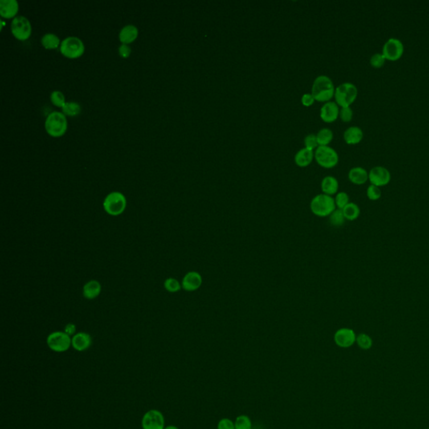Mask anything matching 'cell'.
I'll use <instances>...</instances> for the list:
<instances>
[{
  "label": "cell",
  "mask_w": 429,
  "mask_h": 429,
  "mask_svg": "<svg viewBox=\"0 0 429 429\" xmlns=\"http://www.w3.org/2000/svg\"><path fill=\"white\" fill-rule=\"evenodd\" d=\"M102 286L99 281L91 280L83 287V295L87 299H96L101 294Z\"/></svg>",
  "instance_id": "23"
},
{
  "label": "cell",
  "mask_w": 429,
  "mask_h": 429,
  "mask_svg": "<svg viewBox=\"0 0 429 429\" xmlns=\"http://www.w3.org/2000/svg\"><path fill=\"white\" fill-rule=\"evenodd\" d=\"M164 429H179L178 427H176V426H168V427H165Z\"/></svg>",
  "instance_id": "42"
},
{
  "label": "cell",
  "mask_w": 429,
  "mask_h": 429,
  "mask_svg": "<svg viewBox=\"0 0 429 429\" xmlns=\"http://www.w3.org/2000/svg\"><path fill=\"white\" fill-rule=\"evenodd\" d=\"M42 44L45 48L51 50V49L57 48L62 43H61L59 37L56 34H53V33H47V34H45L42 36Z\"/></svg>",
  "instance_id": "25"
},
{
  "label": "cell",
  "mask_w": 429,
  "mask_h": 429,
  "mask_svg": "<svg viewBox=\"0 0 429 429\" xmlns=\"http://www.w3.org/2000/svg\"><path fill=\"white\" fill-rule=\"evenodd\" d=\"M315 159L318 165L324 169H332L338 165L339 154L329 146H319L315 152Z\"/></svg>",
  "instance_id": "6"
},
{
  "label": "cell",
  "mask_w": 429,
  "mask_h": 429,
  "mask_svg": "<svg viewBox=\"0 0 429 429\" xmlns=\"http://www.w3.org/2000/svg\"><path fill=\"white\" fill-rule=\"evenodd\" d=\"M315 99L311 93H305L302 96L301 103L304 107H310L315 103Z\"/></svg>",
  "instance_id": "39"
},
{
  "label": "cell",
  "mask_w": 429,
  "mask_h": 429,
  "mask_svg": "<svg viewBox=\"0 0 429 429\" xmlns=\"http://www.w3.org/2000/svg\"><path fill=\"white\" fill-rule=\"evenodd\" d=\"M31 25L25 16H16L11 22V31L14 36L20 41L27 40L31 34Z\"/></svg>",
  "instance_id": "10"
},
{
  "label": "cell",
  "mask_w": 429,
  "mask_h": 429,
  "mask_svg": "<svg viewBox=\"0 0 429 429\" xmlns=\"http://www.w3.org/2000/svg\"><path fill=\"white\" fill-rule=\"evenodd\" d=\"M319 146H329L334 139V133L329 128H324L320 129L316 134Z\"/></svg>",
  "instance_id": "26"
},
{
  "label": "cell",
  "mask_w": 429,
  "mask_h": 429,
  "mask_svg": "<svg viewBox=\"0 0 429 429\" xmlns=\"http://www.w3.org/2000/svg\"><path fill=\"white\" fill-rule=\"evenodd\" d=\"M429 429V428H428Z\"/></svg>",
  "instance_id": "43"
},
{
  "label": "cell",
  "mask_w": 429,
  "mask_h": 429,
  "mask_svg": "<svg viewBox=\"0 0 429 429\" xmlns=\"http://www.w3.org/2000/svg\"><path fill=\"white\" fill-rule=\"evenodd\" d=\"M386 61V57L384 56L382 53H376V54H373L372 55L370 59V64L373 68L379 69L385 65Z\"/></svg>",
  "instance_id": "34"
},
{
  "label": "cell",
  "mask_w": 429,
  "mask_h": 429,
  "mask_svg": "<svg viewBox=\"0 0 429 429\" xmlns=\"http://www.w3.org/2000/svg\"><path fill=\"white\" fill-rule=\"evenodd\" d=\"M358 96V89L352 83H344L336 87L335 99L339 107H350Z\"/></svg>",
  "instance_id": "4"
},
{
  "label": "cell",
  "mask_w": 429,
  "mask_h": 429,
  "mask_svg": "<svg viewBox=\"0 0 429 429\" xmlns=\"http://www.w3.org/2000/svg\"><path fill=\"white\" fill-rule=\"evenodd\" d=\"M217 429H236L235 422L229 418H222L218 422Z\"/></svg>",
  "instance_id": "38"
},
{
  "label": "cell",
  "mask_w": 429,
  "mask_h": 429,
  "mask_svg": "<svg viewBox=\"0 0 429 429\" xmlns=\"http://www.w3.org/2000/svg\"><path fill=\"white\" fill-rule=\"evenodd\" d=\"M382 54L387 61L396 62L402 57L404 53V45L397 38H389L382 47Z\"/></svg>",
  "instance_id": "8"
},
{
  "label": "cell",
  "mask_w": 429,
  "mask_h": 429,
  "mask_svg": "<svg viewBox=\"0 0 429 429\" xmlns=\"http://www.w3.org/2000/svg\"><path fill=\"white\" fill-rule=\"evenodd\" d=\"M203 283V279L201 274L196 271L188 272L183 278L182 286L183 289L186 292H194L201 288Z\"/></svg>",
  "instance_id": "14"
},
{
  "label": "cell",
  "mask_w": 429,
  "mask_h": 429,
  "mask_svg": "<svg viewBox=\"0 0 429 429\" xmlns=\"http://www.w3.org/2000/svg\"><path fill=\"white\" fill-rule=\"evenodd\" d=\"M142 426L144 429L165 428V418L158 410H150L144 414Z\"/></svg>",
  "instance_id": "12"
},
{
  "label": "cell",
  "mask_w": 429,
  "mask_h": 429,
  "mask_svg": "<svg viewBox=\"0 0 429 429\" xmlns=\"http://www.w3.org/2000/svg\"><path fill=\"white\" fill-rule=\"evenodd\" d=\"M75 325L74 324H67L65 326L64 332L68 336H73L75 333Z\"/></svg>",
  "instance_id": "41"
},
{
  "label": "cell",
  "mask_w": 429,
  "mask_h": 429,
  "mask_svg": "<svg viewBox=\"0 0 429 429\" xmlns=\"http://www.w3.org/2000/svg\"><path fill=\"white\" fill-rule=\"evenodd\" d=\"M18 11V3L17 0H1L0 1V14L4 18H12L15 16Z\"/></svg>",
  "instance_id": "19"
},
{
  "label": "cell",
  "mask_w": 429,
  "mask_h": 429,
  "mask_svg": "<svg viewBox=\"0 0 429 429\" xmlns=\"http://www.w3.org/2000/svg\"><path fill=\"white\" fill-rule=\"evenodd\" d=\"M45 128L48 134L52 137H61L67 130V120L63 112H50L45 122Z\"/></svg>",
  "instance_id": "3"
},
{
  "label": "cell",
  "mask_w": 429,
  "mask_h": 429,
  "mask_svg": "<svg viewBox=\"0 0 429 429\" xmlns=\"http://www.w3.org/2000/svg\"><path fill=\"white\" fill-rule=\"evenodd\" d=\"M60 50L62 54L68 58H77L83 55L85 50L83 41L76 36L65 38L61 44Z\"/></svg>",
  "instance_id": "7"
},
{
  "label": "cell",
  "mask_w": 429,
  "mask_h": 429,
  "mask_svg": "<svg viewBox=\"0 0 429 429\" xmlns=\"http://www.w3.org/2000/svg\"><path fill=\"white\" fill-rule=\"evenodd\" d=\"M62 112L67 116H74L80 113L82 107L80 104L75 102H66L65 105L62 107Z\"/></svg>",
  "instance_id": "27"
},
{
  "label": "cell",
  "mask_w": 429,
  "mask_h": 429,
  "mask_svg": "<svg viewBox=\"0 0 429 429\" xmlns=\"http://www.w3.org/2000/svg\"><path fill=\"white\" fill-rule=\"evenodd\" d=\"M91 345V337L84 332L75 334L71 338V345L77 352H84Z\"/></svg>",
  "instance_id": "18"
},
{
  "label": "cell",
  "mask_w": 429,
  "mask_h": 429,
  "mask_svg": "<svg viewBox=\"0 0 429 429\" xmlns=\"http://www.w3.org/2000/svg\"><path fill=\"white\" fill-rule=\"evenodd\" d=\"M304 145H305V149H309V150H316L319 144H318L317 137L315 133H309V134L306 136L304 139Z\"/></svg>",
  "instance_id": "36"
},
{
  "label": "cell",
  "mask_w": 429,
  "mask_h": 429,
  "mask_svg": "<svg viewBox=\"0 0 429 429\" xmlns=\"http://www.w3.org/2000/svg\"><path fill=\"white\" fill-rule=\"evenodd\" d=\"M236 429H251V421L246 415L238 416L235 421Z\"/></svg>",
  "instance_id": "33"
},
{
  "label": "cell",
  "mask_w": 429,
  "mask_h": 429,
  "mask_svg": "<svg viewBox=\"0 0 429 429\" xmlns=\"http://www.w3.org/2000/svg\"><path fill=\"white\" fill-rule=\"evenodd\" d=\"M329 223L333 226L339 227L344 225L345 222V216L343 214L342 210L336 209L332 214L329 216Z\"/></svg>",
  "instance_id": "28"
},
{
  "label": "cell",
  "mask_w": 429,
  "mask_h": 429,
  "mask_svg": "<svg viewBox=\"0 0 429 429\" xmlns=\"http://www.w3.org/2000/svg\"><path fill=\"white\" fill-rule=\"evenodd\" d=\"M339 116L344 123H349L353 119V110L350 107H341Z\"/></svg>",
  "instance_id": "37"
},
{
  "label": "cell",
  "mask_w": 429,
  "mask_h": 429,
  "mask_svg": "<svg viewBox=\"0 0 429 429\" xmlns=\"http://www.w3.org/2000/svg\"><path fill=\"white\" fill-rule=\"evenodd\" d=\"M356 343L362 349H369L372 346V339L365 333H361L356 336Z\"/></svg>",
  "instance_id": "29"
},
{
  "label": "cell",
  "mask_w": 429,
  "mask_h": 429,
  "mask_svg": "<svg viewBox=\"0 0 429 429\" xmlns=\"http://www.w3.org/2000/svg\"><path fill=\"white\" fill-rule=\"evenodd\" d=\"M138 34H139V30L135 25H125L119 33V40L122 43L128 45L135 41L138 37Z\"/></svg>",
  "instance_id": "22"
},
{
  "label": "cell",
  "mask_w": 429,
  "mask_h": 429,
  "mask_svg": "<svg viewBox=\"0 0 429 429\" xmlns=\"http://www.w3.org/2000/svg\"><path fill=\"white\" fill-rule=\"evenodd\" d=\"M334 340L337 346L340 348H349L356 343V333L353 329L349 328H341L335 333Z\"/></svg>",
  "instance_id": "13"
},
{
  "label": "cell",
  "mask_w": 429,
  "mask_h": 429,
  "mask_svg": "<svg viewBox=\"0 0 429 429\" xmlns=\"http://www.w3.org/2000/svg\"><path fill=\"white\" fill-rule=\"evenodd\" d=\"M127 200L121 192L114 191L107 194L103 201V208L110 216H119L124 213Z\"/></svg>",
  "instance_id": "5"
},
{
  "label": "cell",
  "mask_w": 429,
  "mask_h": 429,
  "mask_svg": "<svg viewBox=\"0 0 429 429\" xmlns=\"http://www.w3.org/2000/svg\"><path fill=\"white\" fill-rule=\"evenodd\" d=\"M314 159H315L314 151L304 148V149H300L295 154V162L300 168H305L310 165Z\"/></svg>",
  "instance_id": "21"
},
{
  "label": "cell",
  "mask_w": 429,
  "mask_h": 429,
  "mask_svg": "<svg viewBox=\"0 0 429 429\" xmlns=\"http://www.w3.org/2000/svg\"><path fill=\"white\" fill-rule=\"evenodd\" d=\"M335 202L337 209L343 210L349 203V194H347L346 192H338L335 198Z\"/></svg>",
  "instance_id": "30"
},
{
  "label": "cell",
  "mask_w": 429,
  "mask_h": 429,
  "mask_svg": "<svg viewBox=\"0 0 429 429\" xmlns=\"http://www.w3.org/2000/svg\"><path fill=\"white\" fill-rule=\"evenodd\" d=\"M321 190L323 194L334 196L338 193L339 182L334 176H326L321 181Z\"/></svg>",
  "instance_id": "20"
},
{
  "label": "cell",
  "mask_w": 429,
  "mask_h": 429,
  "mask_svg": "<svg viewBox=\"0 0 429 429\" xmlns=\"http://www.w3.org/2000/svg\"><path fill=\"white\" fill-rule=\"evenodd\" d=\"M336 209L335 198L327 194H317L310 202L311 212L318 217H329Z\"/></svg>",
  "instance_id": "2"
},
{
  "label": "cell",
  "mask_w": 429,
  "mask_h": 429,
  "mask_svg": "<svg viewBox=\"0 0 429 429\" xmlns=\"http://www.w3.org/2000/svg\"><path fill=\"white\" fill-rule=\"evenodd\" d=\"M381 196H382V192H381V188L374 185L368 186L367 190H366V197L369 200L373 201H378L381 199Z\"/></svg>",
  "instance_id": "32"
},
{
  "label": "cell",
  "mask_w": 429,
  "mask_h": 429,
  "mask_svg": "<svg viewBox=\"0 0 429 429\" xmlns=\"http://www.w3.org/2000/svg\"><path fill=\"white\" fill-rule=\"evenodd\" d=\"M50 100L51 103L56 107H62L66 103L64 94L61 91H54L50 94Z\"/></svg>",
  "instance_id": "35"
},
{
  "label": "cell",
  "mask_w": 429,
  "mask_h": 429,
  "mask_svg": "<svg viewBox=\"0 0 429 429\" xmlns=\"http://www.w3.org/2000/svg\"><path fill=\"white\" fill-rule=\"evenodd\" d=\"M364 132L358 126H352L344 132V140L349 145H356L362 141Z\"/></svg>",
  "instance_id": "17"
},
{
  "label": "cell",
  "mask_w": 429,
  "mask_h": 429,
  "mask_svg": "<svg viewBox=\"0 0 429 429\" xmlns=\"http://www.w3.org/2000/svg\"><path fill=\"white\" fill-rule=\"evenodd\" d=\"M343 214L345 216V220L349 221V222H353L356 220L358 219L360 215H361V209L359 207L358 205L353 202H349L346 206H345L342 210Z\"/></svg>",
  "instance_id": "24"
},
{
  "label": "cell",
  "mask_w": 429,
  "mask_h": 429,
  "mask_svg": "<svg viewBox=\"0 0 429 429\" xmlns=\"http://www.w3.org/2000/svg\"><path fill=\"white\" fill-rule=\"evenodd\" d=\"M349 181L356 185H364L369 181V172L362 167H353L348 173Z\"/></svg>",
  "instance_id": "16"
},
{
  "label": "cell",
  "mask_w": 429,
  "mask_h": 429,
  "mask_svg": "<svg viewBox=\"0 0 429 429\" xmlns=\"http://www.w3.org/2000/svg\"><path fill=\"white\" fill-rule=\"evenodd\" d=\"M340 115V108L336 102H328L322 106L320 109V119L326 123L332 124L336 122Z\"/></svg>",
  "instance_id": "15"
},
{
  "label": "cell",
  "mask_w": 429,
  "mask_h": 429,
  "mask_svg": "<svg viewBox=\"0 0 429 429\" xmlns=\"http://www.w3.org/2000/svg\"><path fill=\"white\" fill-rule=\"evenodd\" d=\"M391 180L392 174L386 167L375 166L369 171V181L371 185L381 188L387 185Z\"/></svg>",
  "instance_id": "11"
},
{
  "label": "cell",
  "mask_w": 429,
  "mask_h": 429,
  "mask_svg": "<svg viewBox=\"0 0 429 429\" xmlns=\"http://www.w3.org/2000/svg\"><path fill=\"white\" fill-rule=\"evenodd\" d=\"M119 55H121L122 57L128 58L131 54V48L128 45L123 44L119 46Z\"/></svg>",
  "instance_id": "40"
},
{
  "label": "cell",
  "mask_w": 429,
  "mask_h": 429,
  "mask_svg": "<svg viewBox=\"0 0 429 429\" xmlns=\"http://www.w3.org/2000/svg\"><path fill=\"white\" fill-rule=\"evenodd\" d=\"M336 87L333 81L327 75H319L314 81L312 95L315 101L320 103H328L335 96Z\"/></svg>",
  "instance_id": "1"
},
{
  "label": "cell",
  "mask_w": 429,
  "mask_h": 429,
  "mask_svg": "<svg viewBox=\"0 0 429 429\" xmlns=\"http://www.w3.org/2000/svg\"><path fill=\"white\" fill-rule=\"evenodd\" d=\"M47 345L51 350L55 352H65L71 345L70 336L65 332H54L47 338Z\"/></svg>",
  "instance_id": "9"
},
{
  "label": "cell",
  "mask_w": 429,
  "mask_h": 429,
  "mask_svg": "<svg viewBox=\"0 0 429 429\" xmlns=\"http://www.w3.org/2000/svg\"><path fill=\"white\" fill-rule=\"evenodd\" d=\"M165 289L169 292H177L182 288L181 283L179 282L177 279H173V278H169L165 281Z\"/></svg>",
  "instance_id": "31"
}]
</instances>
